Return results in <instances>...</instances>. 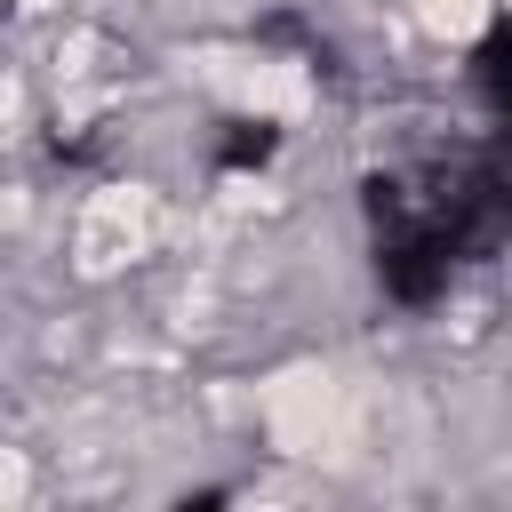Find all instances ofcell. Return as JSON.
<instances>
[{
    "label": "cell",
    "mask_w": 512,
    "mask_h": 512,
    "mask_svg": "<svg viewBox=\"0 0 512 512\" xmlns=\"http://www.w3.org/2000/svg\"><path fill=\"white\" fill-rule=\"evenodd\" d=\"M512 232V176L472 136L400 144L368 168V240L376 280L400 304H432L464 264H480Z\"/></svg>",
    "instance_id": "obj_1"
},
{
    "label": "cell",
    "mask_w": 512,
    "mask_h": 512,
    "mask_svg": "<svg viewBox=\"0 0 512 512\" xmlns=\"http://www.w3.org/2000/svg\"><path fill=\"white\" fill-rule=\"evenodd\" d=\"M472 88H480V104L496 112V128H512V24H496V32L472 48Z\"/></svg>",
    "instance_id": "obj_2"
},
{
    "label": "cell",
    "mask_w": 512,
    "mask_h": 512,
    "mask_svg": "<svg viewBox=\"0 0 512 512\" xmlns=\"http://www.w3.org/2000/svg\"><path fill=\"white\" fill-rule=\"evenodd\" d=\"M272 120H232V136H224V168H256V160H272Z\"/></svg>",
    "instance_id": "obj_3"
}]
</instances>
